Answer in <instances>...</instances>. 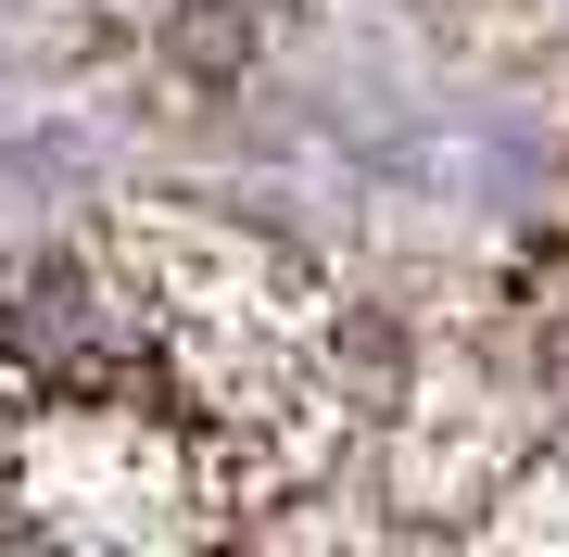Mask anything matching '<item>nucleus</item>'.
Returning <instances> with one entry per match:
<instances>
[]
</instances>
